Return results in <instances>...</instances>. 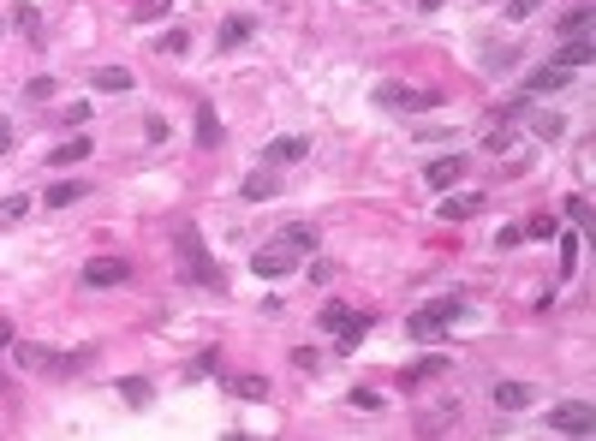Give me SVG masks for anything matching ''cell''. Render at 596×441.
<instances>
[{
  "instance_id": "cell-1",
  "label": "cell",
  "mask_w": 596,
  "mask_h": 441,
  "mask_svg": "<svg viewBox=\"0 0 596 441\" xmlns=\"http://www.w3.org/2000/svg\"><path fill=\"white\" fill-rule=\"evenodd\" d=\"M179 275H185L191 287H204V292H227V275H221L215 257L204 251V233H197V221H179Z\"/></svg>"
},
{
  "instance_id": "cell-2",
  "label": "cell",
  "mask_w": 596,
  "mask_h": 441,
  "mask_svg": "<svg viewBox=\"0 0 596 441\" xmlns=\"http://www.w3.org/2000/svg\"><path fill=\"white\" fill-rule=\"evenodd\" d=\"M13 358H18L25 370H48V376H72V370H84V364H89L96 352H89V346H84V352H54V346H37V341H13Z\"/></svg>"
},
{
  "instance_id": "cell-3",
  "label": "cell",
  "mask_w": 596,
  "mask_h": 441,
  "mask_svg": "<svg viewBox=\"0 0 596 441\" xmlns=\"http://www.w3.org/2000/svg\"><path fill=\"white\" fill-rule=\"evenodd\" d=\"M459 316H465V299H459V292L418 304V316H412V341H442V334L459 322Z\"/></svg>"
},
{
  "instance_id": "cell-4",
  "label": "cell",
  "mask_w": 596,
  "mask_h": 441,
  "mask_svg": "<svg viewBox=\"0 0 596 441\" xmlns=\"http://www.w3.org/2000/svg\"><path fill=\"white\" fill-rule=\"evenodd\" d=\"M435 89H412V84H376V108H393V114H423L435 108Z\"/></svg>"
},
{
  "instance_id": "cell-5",
  "label": "cell",
  "mask_w": 596,
  "mask_h": 441,
  "mask_svg": "<svg viewBox=\"0 0 596 441\" xmlns=\"http://www.w3.org/2000/svg\"><path fill=\"white\" fill-rule=\"evenodd\" d=\"M549 424H555L560 436H591V424H596V405H591V400H560L555 412H549Z\"/></svg>"
},
{
  "instance_id": "cell-6",
  "label": "cell",
  "mask_w": 596,
  "mask_h": 441,
  "mask_svg": "<svg viewBox=\"0 0 596 441\" xmlns=\"http://www.w3.org/2000/svg\"><path fill=\"white\" fill-rule=\"evenodd\" d=\"M126 280H131L126 257H89L84 263V287H126Z\"/></svg>"
},
{
  "instance_id": "cell-7",
  "label": "cell",
  "mask_w": 596,
  "mask_h": 441,
  "mask_svg": "<svg viewBox=\"0 0 596 441\" xmlns=\"http://www.w3.org/2000/svg\"><path fill=\"white\" fill-rule=\"evenodd\" d=\"M459 179H465V155H435V162L423 167V185L430 191H454Z\"/></svg>"
},
{
  "instance_id": "cell-8",
  "label": "cell",
  "mask_w": 596,
  "mask_h": 441,
  "mask_svg": "<svg viewBox=\"0 0 596 441\" xmlns=\"http://www.w3.org/2000/svg\"><path fill=\"white\" fill-rule=\"evenodd\" d=\"M305 155H310V138H268L263 143L268 167H292V162H305Z\"/></svg>"
},
{
  "instance_id": "cell-9",
  "label": "cell",
  "mask_w": 596,
  "mask_h": 441,
  "mask_svg": "<svg viewBox=\"0 0 596 441\" xmlns=\"http://www.w3.org/2000/svg\"><path fill=\"white\" fill-rule=\"evenodd\" d=\"M292 257H298V251H287V245H263V251L251 257V268L263 280H280V275H292Z\"/></svg>"
},
{
  "instance_id": "cell-10",
  "label": "cell",
  "mask_w": 596,
  "mask_h": 441,
  "mask_svg": "<svg viewBox=\"0 0 596 441\" xmlns=\"http://www.w3.org/2000/svg\"><path fill=\"white\" fill-rule=\"evenodd\" d=\"M567 84H572V72H560V66L549 60V66H537V72L525 78V96H555V89H567Z\"/></svg>"
},
{
  "instance_id": "cell-11",
  "label": "cell",
  "mask_w": 596,
  "mask_h": 441,
  "mask_svg": "<svg viewBox=\"0 0 596 441\" xmlns=\"http://www.w3.org/2000/svg\"><path fill=\"white\" fill-rule=\"evenodd\" d=\"M78 162H89V138H84V131H72L66 143H54V150H48V167H78Z\"/></svg>"
},
{
  "instance_id": "cell-12",
  "label": "cell",
  "mask_w": 596,
  "mask_h": 441,
  "mask_svg": "<svg viewBox=\"0 0 596 441\" xmlns=\"http://www.w3.org/2000/svg\"><path fill=\"white\" fill-rule=\"evenodd\" d=\"M275 191H280V173H275V167H263V173H251V179L239 185V197H245V203H268Z\"/></svg>"
},
{
  "instance_id": "cell-13",
  "label": "cell",
  "mask_w": 596,
  "mask_h": 441,
  "mask_svg": "<svg viewBox=\"0 0 596 441\" xmlns=\"http://www.w3.org/2000/svg\"><path fill=\"white\" fill-rule=\"evenodd\" d=\"M555 66H560V72L591 66V37H567V42H560V54H555Z\"/></svg>"
},
{
  "instance_id": "cell-14",
  "label": "cell",
  "mask_w": 596,
  "mask_h": 441,
  "mask_svg": "<svg viewBox=\"0 0 596 441\" xmlns=\"http://www.w3.org/2000/svg\"><path fill=\"white\" fill-rule=\"evenodd\" d=\"M251 30H256V18H245V13H233L227 18V25H221V54H227V48H245V42H251Z\"/></svg>"
},
{
  "instance_id": "cell-15",
  "label": "cell",
  "mask_w": 596,
  "mask_h": 441,
  "mask_svg": "<svg viewBox=\"0 0 596 441\" xmlns=\"http://www.w3.org/2000/svg\"><path fill=\"white\" fill-rule=\"evenodd\" d=\"M495 405L501 412H525L531 405V382H495Z\"/></svg>"
},
{
  "instance_id": "cell-16",
  "label": "cell",
  "mask_w": 596,
  "mask_h": 441,
  "mask_svg": "<svg viewBox=\"0 0 596 441\" xmlns=\"http://www.w3.org/2000/svg\"><path fill=\"white\" fill-rule=\"evenodd\" d=\"M78 197H84V179H54V185L42 191V203H48V209H72Z\"/></svg>"
},
{
  "instance_id": "cell-17",
  "label": "cell",
  "mask_w": 596,
  "mask_h": 441,
  "mask_svg": "<svg viewBox=\"0 0 596 441\" xmlns=\"http://www.w3.org/2000/svg\"><path fill=\"white\" fill-rule=\"evenodd\" d=\"M477 209H483V191H459V197L442 203V221H471Z\"/></svg>"
},
{
  "instance_id": "cell-18",
  "label": "cell",
  "mask_w": 596,
  "mask_h": 441,
  "mask_svg": "<svg viewBox=\"0 0 596 441\" xmlns=\"http://www.w3.org/2000/svg\"><path fill=\"white\" fill-rule=\"evenodd\" d=\"M197 143H204V150H215V143H221V114L209 108V101H197Z\"/></svg>"
},
{
  "instance_id": "cell-19",
  "label": "cell",
  "mask_w": 596,
  "mask_h": 441,
  "mask_svg": "<svg viewBox=\"0 0 596 441\" xmlns=\"http://www.w3.org/2000/svg\"><path fill=\"white\" fill-rule=\"evenodd\" d=\"M442 370H447V358H418V364H406V370H400V388H418V382L442 376Z\"/></svg>"
},
{
  "instance_id": "cell-20",
  "label": "cell",
  "mask_w": 596,
  "mask_h": 441,
  "mask_svg": "<svg viewBox=\"0 0 596 441\" xmlns=\"http://www.w3.org/2000/svg\"><path fill=\"white\" fill-rule=\"evenodd\" d=\"M280 245H287V251H317V227H310V221H287Z\"/></svg>"
},
{
  "instance_id": "cell-21",
  "label": "cell",
  "mask_w": 596,
  "mask_h": 441,
  "mask_svg": "<svg viewBox=\"0 0 596 441\" xmlns=\"http://www.w3.org/2000/svg\"><path fill=\"white\" fill-rule=\"evenodd\" d=\"M531 131L543 143H560V138H567V114H531Z\"/></svg>"
},
{
  "instance_id": "cell-22",
  "label": "cell",
  "mask_w": 596,
  "mask_h": 441,
  "mask_svg": "<svg viewBox=\"0 0 596 441\" xmlns=\"http://www.w3.org/2000/svg\"><path fill=\"white\" fill-rule=\"evenodd\" d=\"M352 304H322V316H317V322H322V334H346V322H352Z\"/></svg>"
},
{
  "instance_id": "cell-23",
  "label": "cell",
  "mask_w": 596,
  "mask_h": 441,
  "mask_svg": "<svg viewBox=\"0 0 596 441\" xmlns=\"http://www.w3.org/2000/svg\"><path fill=\"white\" fill-rule=\"evenodd\" d=\"M89 84L108 89V96H120V89H131V72H126V66H102V72L89 78Z\"/></svg>"
},
{
  "instance_id": "cell-24",
  "label": "cell",
  "mask_w": 596,
  "mask_h": 441,
  "mask_svg": "<svg viewBox=\"0 0 596 441\" xmlns=\"http://www.w3.org/2000/svg\"><path fill=\"white\" fill-rule=\"evenodd\" d=\"M173 13V0H131V25H155Z\"/></svg>"
},
{
  "instance_id": "cell-25",
  "label": "cell",
  "mask_w": 596,
  "mask_h": 441,
  "mask_svg": "<svg viewBox=\"0 0 596 441\" xmlns=\"http://www.w3.org/2000/svg\"><path fill=\"white\" fill-rule=\"evenodd\" d=\"M227 394H239V400H268V382L263 376H227Z\"/></svg>"
},
{
  "instance_id": "cell-26",
  "label": "cell",
  "mask_w": 596,
  "mask_h": 441,
  "mask_svg": "<svg viewBox=\"0 0 596 441\" xmlns=\"http://www.w3.org/2000/svg\"><path fill=\"white\" fill-rule=\"evenodd\" d=\"M584 30H591V6H567V13H560V37H584Z\"/></svg>"
},
{
  "instance_id": "cell-27",
  "label": "cell",
  "mask_w": 596,
  "mask_h": 441,
  "mask_svg": "<svg viewBox=\"0 0 596 441\" xmlns=\"http://www.w3.org/2000/svg\"><path fill=\"white\" fill-rule=\"evenodd\" d=\"M13 25H18V30H25V37H30V42H37V37H42V13H37V6H30V0H18V6H13Z\"/></svg>"
},
{
  "instance_id": "cell-28",
  "label": "cell",
  "mask_w": 596,
  "mask_h": 441,
  "mask_svg": "<svg viewBox=\"0 0 596 441\" xmlns=\"http://www.w3.org/2000/svg\"><path fill=\"white\" fill-rule=\"evenodd\" d=\"M364 334H370V316H364V310H358V316H352V322H346V334H334V341H340V352H352V346H358V341H364Z\"/></svg>"
},
{
  "instance_id": "cell-29",
  "label": "cell",
  "mask_w": 596,
  "mask_h": 441,
  "mask_svg": "<svg viewBox=\"0 0 596 441\" xmlns=\"http://www.w3.org/2000/svg\"><path fill=\"white\" fill-rule=\"evenodd\" d=\"M454 412H459V405H454V400H442V405H435L430 417H423V436H442V429L454 424Z\"/></svg>"
},
{
  "instance_id": "cell-30",
  "label": "cell",
  "mask_w": 596,
  "mask_h": 441,
  "mask_svg": "<svg viewBox=\"0 0 596 441\" xmlns=\"http://www.w3.org/2000/svg\"><path fill=\"white\" fill-rule=\"evenodd\" d=\"M25 215H30V197H6L0 203V227H18Z\"/></svg>"
},
{
  "instance_id": "cell-31",
  "label": "cell",
  "mask_w": 596,
  "mask_h": 441,
  "mask_svg": "<svg viewBox=\"0 0 596 441\" xmlns=\"http://www.w3.org/2000/svg\"><path fill=\"white\" fill-rule=\"evenodd\" d=\"M305 275H310V280H317V287H329V280H334V275H340V268H334V263H329V257H310V263H305Z\"/></svg>"
},
{
  "instance_id": "cell-32",
  "label": "cell",
  "mask_w": 596,
  "mask_h": 441,
  "mask_svg": "<svg viewBox=\"0 0 596 441\" xmlns=\"http://www.w3.org/2000/svg\"><path fill=\"white\" fill-rule=\"evenodd\" d=\"M120 400H126V405H150V382H120Z\"/></svg>"
},
{
  "instance_id": "cell-33",
  "label": "cell",
  "mask_w": 596,
  "mask_h": 441,
  "mask_svg": "<svg viewBox=\"0 0 596 441\" xmlns=\"http://www.w3.org/2000/svg\"><path fill=\"white\" fill-rule=\"evenodd\" d=\"M483 150H489V155H507L513 150V126H495L489 138H483Z\"/></svg>"
},
{
  "instance_id": "cell-34",
  "label": "cell",
  "mask_w": 596,
  "mask_h": 441,
  "mask_svg": "<svg viewBox=\"0 0 596 441\" xmlns=\"http://www.w3.org/2000/svg\"><path fill=\"white\" fill-rule=\"evenodd\" d=\"M60 126L84 131V126H89V101H72V108H66V114H60Z\"/></svg>"
},
{
  "instance_id": "cell-35",
  "label": "cell",
  "mask_w": 596,
  "mask_h": 441,
  "mask_svg": "<svg viewBox=\"0 0 596 441\" xmlns=\"http://www.w3.org/2000/svg\"><path fill=\"white\" fill-rule=\"evenodd\" d=\"M346 400H352V412H382V394H370V388H352Z\"/></svg>"
},
{
  "instance_id": "cell-36",
  "label": "cell",
  "mask_w": 596,
  "mask_h": 441,
  "mask_svg": "<svg viewBox=\"0 0 596 441\" xmlns=\"http://www.w3.org/2000/svg\"><path fill=\"white\" fill-rule=\"evenodd\" d=\"M155 48H162V54H185V48H191V37H185V30H167Z\"/></svg>"
},
{
  "instance_id": "cell-37",
  "label": "cell",
  "mask_w": 596,
  "mask_h": 441,
  "mask_svg": "<svg viewBox=\"0 0 596 441\" xmlns=\"http://www.w3.org/2000/svg\"><path fill=\"white\" fill-rule=\"evenodd\" d=\"M54 96V78H30L25 84V101H48Z\"/></svg>"
},
{
  "instance_id": "cell-38",
  "label": "cell",
  "mask_w": 596,
  "mask_h": 441,
  "mask_svg": "<svg viewBox=\"0 0 596 441\" xmlns=\"http://www.w3.org/2000/svg\"><path fill=\"white\" fill-rule=\"evenodd\" d=\"M143 143H167V120H162V114L143 120Z\"/></svg>"
},
{
  "instance_id": "cell-39",
  "label": "cell",
  "mask_w": 596,
  "mask_h": 441,
  "mask_svg": "<svg viewBox=\"0 0 596 441\" xmlns=\"http://www.w3.org/2000/svg\"><path fill=\"white\" fill-rule=\"evenodd\" d=\"M525 239H555V221H549V215H531V227H525Z\"/></svg>"
},
{
  "instance_id": "cell-40",
  "label": "cell",
  "mask_w": 596,
  "mask_h": 441,
  "mask_svg": "<svg viewBox=\"0 0 596 441\" xmlns=\"http://www.w3.org/2000/svg\"><path fill=\"white\" fill-rule=\"evenodd\" d=\"M292 364L305 370V376H317V370H322V358H317V352H310V346H298V352H292Z\"/></svg>"
},
{
  "instance_id": "cell-41",
  "label": "cell",
  "mask_w": 596,
  "mask_h": 441,
  "mask_svg": "<svg viewBox=\"0 0 596 441\" xmlns=\"http://www.w3.org/2000/svg\"><path fill=\"white\" fill-rule=\"evenodd\" d=\"M537 6H543V0H507V18H531Z\"/></svg>"
},
{
  "instance_id": "cell-42",
  "label": "cell",
  "mask_w": 596,
  "mask_h": 441,
  "mask_svg": "<svg viewBox=\"0 0 596 441\" xmlns=\"http://www.w3.org/2000/svg\"><path fill=\"white\" fill-rule=\"evenodd\" d=\"M567 215H572V221L584 227V221H591V197H572V203H567Z\"/></svg>"
},
{
  "instance_id": "cell-43",
  "label": "cell",
  "mask_w": 596,
  "mask_h": 441,
  "mask_svg": "<svg viewBox=\"0 0 596 441\" xmlns=\"http://www.w3.org/2000/svg\"><path fill=\"white\" fill-rule=\"evenodd\" d=\"M519 239H525V227H501V233H495V245H501V251H513Z\"/></svg>"
},
{
  "instance_id": "cell-44",
  "label": "cell",
  "mask_w": 596,
  "mask_h": 441,
  "mask_svg": "<svg viewBox=\"0 0 596 441\" xmlns=\"http://www.w3.org/2000/svg\"><path fill=\"white\" fill-rule=\"evenodd\" d=\"M13 143H18V131H13V120H0V155L13 150Z\"/></svg>"
},
{
  "instance_id": "cell-45",
  "label": "cell",
  "mask_w": 596,
  "mask_h": 441,
  "mask_svg": "<svg viewBox=\"0 0 596 441\" xmlns=\"http://www.w3.org/2000/svg\"><path fill=\"white\" fill-rule=\"evenodd\" d=\"M6 388H13V382H6V370H0V394H6Z\"/></svg>"
},
{
  "instance_id": "cell-46",
  "label": "cell",
  "mask_w": 596,
  "mask_h": 441,
  "mask_svg": "<svg viewBox=\"0 0 596 441\" xmlns=\"http://www.w3.org/2000/svg\"><path fill=\"white\" fill-rule=\"evenodd\" d=\"M233 441H256V436H233Z\"/></svg>"
},
{
  "instance_id": "cell-47",
  "label": "cell",
  "mask_w": 596,
  "mask_h": 441,
  "mask_svg": "<svg viewBox=\"0 0 596 441\" xmlns=\"http://www.w3.org/2000/svg\"><path fill=\"white\" fill-rule=\"evenodd\" d=\"M0 30H6V25H0Z\"/></svg>"
}]
</instances>
